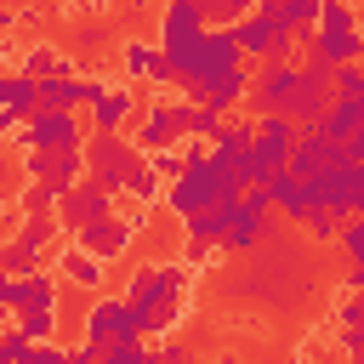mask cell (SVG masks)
<instances>
[{"mask_svg":"<svg viewBox=\"0 0 364 364\" xmlns=\"http://www.w3.org/2000/svg\"><path fill=\"white\" fill-rule=\"evenodd\" d=\"M347 159H353V165H364V125H358V136L347 142Z\"/></svg>","mask_w":364,"mask_h":364,"instance_id":"bcb514c9","label":"cell"},{"mask_svg":"<svg viewBox=\"0 0 364 364\" xmlns=\"http://www.w3.org/2000/svg\"><path fill=\"white\" fill-rule=\"evenodd\" d=\"M188 136V97L182 102H154L148 114H142V125H136V148L142 154H165V148H176Z\"/></svg>","mask_w":364,"mask_h":364,"instance_id":"4fadbf2b","label":"cell"},{"mask_svg":"<svg viewBox=\"0 0 364 364\" xmlns=\"http://www.w3.org/2000/svg\"><path fill=\"white\" fill-rule=\"evenodd\" d=\"M296 80H301V63H262L256 68V85H250V114L256 119H267V114H284V102H290V91H296Z\"/></svg>","mask_w":364,"mask_h":364,"instance_id":"7c38bea8","label":"cell"},{"mask_svg":"<svg viewBox=\"0 0 364 364\" xmlns=\"http://www.w3.org/2000/svg\"><path fill=\"white\" fill-rule=\"evenodd\" d=\"M0 313H6V307H0ZM0 330H6V318H0Z\"/></svg>","mask_w":364,"mask_h":364,"instance_id":"11a10c76","label":"cell"},{"mask_svg":"<svg viewBox=\"0 0 364 364\" xmlns=\"http://www.w3.org/2000/svg\"><path fill=\"white\" fill-rule=\"evenodd\" d=\"M182 296H188V267L182 262H142L125 279V301L142 324V336H171L182 318Z\"/></svg>","mask_w":364,"mask_h":364,"instance_id":"6da1fadb","label":"cell"},{"mask_svg":"<svg viewBox=\"0 0 364 364\" xmlns=\"http://www.w3.org/2000/svg\"><path fill=\"white\" fill-rule=\"evenodd\" d=\"M301 228H307V239H318V245H324V239H341V216L324 210V205H313V216H307Z\"/></svg>","mask_w":364,"mask_h":364,"instance_id":"e575fe53","label":"cell"},{"mask_svg":"<svg viewBox=\"0 0 364 364\" xmlns=\"http://www.w3.org/2000/svg\"><path fill=\"white\" fill-rule=\"evenodd\" d=\"M347 222H353V228H358V233H364V210H358V216H347Z\"/></svg>","mask_w":364,"mask_h":364,"instance_id":"f907efd6","label":"cell"},{"mask_svg":"<svg viewBox=\"0 0 364 364\" xmlns=\"http://www.w3.org/2000/svg\"><path fill=\"white\" fill-rule=\"evenodd\" d=\"M23 358H28V336L17 324H6L0 330V364H23Z\"/></svg>","mask_w":364,"mask_h":364,"instance_id":"ab89813d","label":"cell"},{"mask_svg":"<svg viewBox=\"0 0 364 364\" xmlns=\"http://www.w3.org/2000/svg\"><path fill=\"white\" fill-rule=\"evenodd\" d=\"M63 296H57V279L40 267V273H28V279H17V313L23 307H57Z\"/></svg>","mask_w":364,"mask_h":364,"instance_id":"d4e9b609","label":"cell"},{"mask_svg":"<svg viewBox=\"0 0 364 364\" xmlns=\"http://www.w3.org/2000/svg\"><path fill=\"white\" fill-rule=\"evenodd\" d=\"M205 11L193 6V0H165V11H159V51H165V63H182L199 40H205Z\"/></svg>","mask_w":364,"mask_h":364,"instance_id":"9c48e42d","label":"cell"},{"mask_svg":"<svg viewBox=\"0 0 364 364\" xmlns=\"http://www.w3.org/2000/svg\"><path fill=\"white\" fill-rule=\"evenodd\" d=\"M23 74H28V80H57V74H74V63H68L63 51H51V46H34V51L23 57Z\"/></svg>","mask_w":364,"mask_h":364,"instance_id":"4316f807","label":"cell"},{"mask_svg":"<svg viewBox=\"0 0 364 364\" xmlns=\"http://www.w3.org/2000/svg\"><path fill=\"white\" fill-rule=\"evenodd\" d=\"M233 34H239V51L256 57V63H290V51H296V34L279 28V23H267L262 11H250L245 23H233Z\"/></svg>","mask_w":364,"mask_h":364,"instance_id":"8fae6325","label":"cell"},{"mask_svg":"<svg viewBox=\"0 0 364 364\" xmlns=\"http://www.w3.org/2000/svg\"><path fill=\"white\" fill-rule=\"evenodd\" d=\"M239 63H245L239 34H233V28H205V40H199L182 63H171V74H176V85L193 97L199 85H210L216 74H228V68H239Z\"/></svg>","mask_w":364,"mask_h":364,"instance_id":"277c9868","label":"cell"},{"mask_svg":"<svg viewBox=\"0 0 364 364\" xmlns=\"http://www.w3.org/2000/svg\"><path fill=\"white\" fill-rule=\"evenodd\" d=\"M358 80H364V63H358Z\"/></svg>","mask_w":364,"mask_h":364,"instance_id":"db71d44e","label":"cell"},{"mask_svg":"<svg viewBox=\"0 0 364 364\" xmlns=\"http://www.w3.org/2000/svg\"><path fill=\"white\" fill-rule=\"evenodd\" d=\"M102 85H108V80H80V74L40 80V108H63V114H74V108H91V102L102 97Z\"/></svg>","mask_w":364,"mask_h":364,"instance_id":"2e32d148","label":"cell"},{"mask_svg":"<svg viewBox=\"0 0 364 364\" xmlns=\"http://www.w3.org/2000/svg\"><path fill=\"white\" fill-rule=\"evenodd\" d=\"M57 233H63V228H57V216H23L11 239H17L23 250H34V256H40V250H46V245H51Z\"/></svg>","mask_w":364,"mask_h":364,"instance_id":"f1b7e54d","label":"cell"},{"mask_svg":"<svg viewBox=\"0 0 364 364\" xmlns=\"http://www.w3.org/2000/svg\"><path fill=\"white\" fill-rule=\"evenodd\" d=\"M148 165H154V176L171 188V182L182 176V165H188V148H165V154H148Z\"/></svg>","mask_w":364,"mask_h":364,"instance_id":"836d02e7","label":"cell"},{"mask_svg":"<svg viewBox=\"0 0 364 364\" xmlns=\"http://www.w3.org/2000/svg\"><path fill=\"white\" fill-rule=\"evenodd\" d=\"M23 364H68V347L51 336V341H28V358Z\"/></svg>","mask_w":364,"mask_h":364,"instance_id":"60d3db41","label":"cell"},{"mask_svg":"<svg viewBox=\"0 0 364 364\" xmlns=\"http://www.w3.org/2000/svg\"><path fill=\"white\" fill-rule=\"evenodd\" d=\"M307 57H318V63H330V68L364 63V28H358V11H353L347 0H324L318 28L307 34Z\"/></svg>","mask_w":364,"mask_h":364,"instance_id":"3957f363","label":"cell"},{"mask_svg":"<svg viewBox=\"0 0 364 364\" xmlns=\"http://www.w3.org/2000/svg\"><path fill=\"white\" fill-rule=\"evenodd\" d=\"M114 46V28L102 23V17H91V23H80L74 28V51H80V63H91L97 51H108Z\"/></svg>","mask_w":364,"mask_h":364,"instance_id":"f546056e","label":"cell"},{"mask_svg":"<svg viewBox=\"0 0 364 364\" xmlns=\"http://www.w3.org/2000/svg\"><path fill=\"white\" fill-rule=\"evenodd\" d=\"M85 341L97 353H108L114 341H148V336H142V324H136L125 296H91L85 301Z\"/></svg>","mask_w":364,"mask_h":364,"instance_id":"8992f818","label":"cell"},{"mask_svg":"<svg viewBox=\"0 0 364 364\" xmlns=\"http://www.w3.org/2000/svg\"><path fill=\"white\" fill-rule=\"evenodd\" d=\"M17 23H23V6H6L0 11V28H17Z\"/></svg>","mask_w":364,"mask_h":364,"instance_id":"7dc6e473","label":"cell"},{"mask_svg":"<svg viewBox=\"0 0 364 364\" xmlns=\"http://www.w3.org/2000/svg\"><path fill=\"white\" fill-rule=\"evenodd\" d=\"M318 11H324V0H290V34H313Z\"/></svg>","mask_w":364,"mask_h":364,"instance_id":"d590c367","label":"cell"},{"mask_svg":"<svg viewBox=\"0 0 364 364\" xmlns=\"http://www.w3.org/2000/svg\"><path fill=\"white\" fill-rule=\"evenodd\" d=\"M23 176L63 199L68 188L85 182V148H34V154H23Z\"/></svg>","mask_w":364,"mask_h":364,"instance_id":"52a82bcc","label":"cell"},{"mask_svg":"<svg viewBox=\"0 0 364 364\" xmlns=\"http://www.w3.org/2000/svg\"><path fill=\"white\" fill-rule=\"evenodd\" d=\"M193 6H205V0H193Z\"/></svg>","mask_w":364,"mask_h":364,"instance_id":"9f6ffc18","label":"cell"},{"mask_svg":"<svg viewBox=\"0 0 364 364\" xmlns=\"http://www.w3.org/2000/svg\"><path fill=\"white\" fill-rule=\"evenodd\" d=\"M347 6H353V11H358V6H364V0H347Z\"/></svg>","mask_w":364,"mask_h":364,"instance_id":"f5cc1de1","label":"cell"},{"mask_svg":"<svg viewBox=\"0 0 364 364\" xmlns=\"http://www.w3.org/2000/svg\"><path fill=\"white\" fill-rule=\"evenodd\" d=\"M17 131H23V114H11V108H0V142H6V136H17Z\"/></svg>","mask_w":364,"mask_h":364,"instance_id":"f6af8a7d","label":"cell"},{"mask_svg":"<svg viewBox=\"0 0 364 364\" xmlns=\"http://www.w3.org/2000/svg\"><path fill=\"white\" fill-rule=\"evenodd\" d=\"M233 205L239 199H222V205H210L199 216H182V239L188 245H222L228 239V222H233Z\"/></svg>","mask_w":364,"mask_h":364,"instance_id":"44dd1931","label":"cell"},{"mask_svg":"<svg viewBox=\"0 0 364 364\" xmlns=\"http://www.w3.org/2000/svg\"><path fill=\"white\" fill-rule=\"evenodd\" d=\"M0 108H11V114L28 119V114L40 108V80H28L23 68H17V74H0Z\"/></svg>","mask_w":364,"mask_h":364,"instance_id":"603a6c76","label":"cell"},{"mask_svg":"<svg viewBox=\"0 0 364 364\" xmlns=\"http://www.w3.org/2000/svg\"><path fill=\"white\" fill-rule=\"evenodd\" d=\"M102 216H114V193H102V188H91V182H80V188H68L63 199H57V228L63 233H85V228H97Z\"/></svg>","mask_w":364,"mask_h":364,"instance_id":"5bb4252c","label":"cell"},{"mask_svg":"<svg viewBox=\"0 0 364 364\" xmlns=\"http://www.w3.org/2000/svg\"><path fill=\"white\" fill-rule=\"evenodd\" d=\"M148 364H171V353H165V347H159V353H154V358H148Z\"/></svg>","mask_w":364,"mask_h":364,"instance_id":"681fc988","label":"cell"},{"mask_svg":"<svg viewBox=\"0 0 364 364\" xmlns=\"http://www.w3.org/2000/svg\"><path fill=\"white\" fill-rule=\"evenodd\" d=\"M11 142H17L23 154H34V148H85V131H80V114H63V108H34Z\"/></svg>","mask_w":364,"mask_h":364,"instance_id":"ba28073f","label":"cell"},{"mask_svg":"<svg viewBox=\"0 0 364 364\" xmlns=\"http://www.w3.org/2000/svg\"><path fill=\"white\" fill-rule=\"evenodd\" d=\"M23 216H57V193H46L40 182L23 188Z\"/></svg>","mask_w":364,"mask_h":364,"instance_id":"f35d334b","label":"cell"},{"mask_svg":"<svg viewBox=\"0 0 364 364\" xmlns=\"http://www.w3.org/2000/svg\"><path fill=\"white\" fill-rule=\"evenodd\" d=\"M131 114H136V91L108 80V85H102V97L91 102V131H97V136H114V131H119Z\"/></svg>","mask_w":364,"mask_h":364,"instance_id":"ac0fdd59","label":"cell"},{"mask_svg":"<svg viewBox=\"0 0 364 364\" xmlns=\"http://www.w3.org/2000/svg\"><path fill=\"white\" fill-rule=\"evenodd\" d=\"M142 165H148L142 148L125 142L119 131H114V136H91V148H85V182L102 188V193H125V182H131Z\"/></svg>","mask_w":364,"mask_h":364,"instance_id":"5b68a950","label":"cell"},{"mask_svg":"<svg viewBox=\"0 0 364 364\" xmlns=\"http://www.w3.org/2000/svg\"><path fill=\"white\" fill-rule=\"evenodd\" d=\"M165 63V51L159 46H142V40H119V68L131 74V80H154V68Z\"/></svg>","mask_w":364,"mask_h":364,"instance_id":"cb8c5ba5","label":"cell"},{"mask_svg":"<svg viewBox=\"0 0 364 364\" xmlns=\"http://www.w3.org/2000/svg\"><path fill=\"white\" fill-rule=\"evenodd\" d=\"M148 358H154L148 341H114V347L102 353V364H148Z\"/></svg>","mask_w":364,"mask_h":364,"instance_id":"8d00e7d4","label":"cell"},{"mask_svg":"<svg viewBox=\"0 0 364 364\" xmlns=\"http://www.w3.org/2000/svg\"><path fill=\"white\" fill-rule=\"evenodd\" d=\"M347 364H364V353H347Z\"/></svg>","mask_w":364,"mask_h":364,"instance_id":"816d5d0a","label":"cell"},{"mask_svg":"<svg viewBox=\"0 0 364 364\" xmlns=\"http://www.w3.org/2000/svg\"><path fill=\"white\" fill-rule=\"evenodd\" d=\"M358 125H364V97H336L330 114H324V136L347 148V142L358 136Z\"/></svg>","mask_w":364,"mask_h":364,"instance_id":"7402d4cb","label":"cell"},{"mask_svg":"<svg viewBox=\"0 0 364 364\" xmlns=\"http://www.w3.org/2000/svg\"><path fill=\"white\" fill-rule=\"evenodd\" d=\"M256 11L267 23H279V28H290V0H256Z\"/></svg>","mask_w":364,"mask_h":364,"instance_id":"7bdbcfd3","label":"cell"},{"mask_svg":"<svg viewBox=\"0 0 364 364\" xmlns=\"http://www.w3.org/2000/svg\"><path fill=\"white\" fill-rule=\"evenodd\" d=\"M347 159V148L341 142H330L324 136V125H307V131H296V142H290V176H301V182H318L330 165H341Z\"/></svg>","mask_w":364,"mask_h":364,"instance_id":"30bf717a","label":"cell"},{"mask_svg":"<svg viewBox=\"0 0 364 364\" xmlns=\"http://www.w3.org/2000/svg\"><path fill=\"white\" fill-rule=\"evenodd\" d=\"M347 290H353V296H364V267H353V273H347Z\"/></svg>","mask_w":364,"mask_h":364,"instance_id":"c3c4849f","label":"cell"},{"mask_svg":"<svg viewBox=\"0 0 364 364\" xmlns=\"http://www.w3.org/2000/svg\"><path fill=\"white\" fill-rule=\"evenodd\" d=\"M159 188H165V182L154 176V165H142V171H136V176L125 182V193H131L136 205H148V199H159Z\"/></svg>","mask_w":364,"mask_h":364,"instance_id":"74e56055","label":"cell"},{"mask_svg":"<svg viewBox=\"0 0 364 364\" xmlns=\"http://www.w3.org/2000/svg\"><path fill=\"white\" fill-rule=\"evenodd\" d=\"M222 125H228V114H216V108H205V102H188V136L216 142V136H222Z\"/></svg>","mask_w":364,"mask_h":364,"instance_id":"d6a6232c","label":"cell"},{"mask_svg":"<svg viewBox=\"0 0 364 364\" xmlns=\"http://www.w3.org/2000/svg\"><path fill=\"white\" fill-rule=\"evenodd\" d=\"M199 11H205L210 28H233V23H245V17L256 11V0H205Z\"/></svg>","mask_w":364,"mask_h":364,"instance_id":"1f68e13d","label":"cell"},{"mask_svg":"<svg viewBox=\"0 0 364 364\" xmlns=\"http://www.w3.org/2000/svg\"><path fill=\"white\" fill-rule=\"evenodd\" d=\"M250 142H256V119H228L222 125V136L210 142L216 154H228V159H245L250 154Z\"/></svg>","mask_w":364,"mask_h":364,"instance_id":"83f0119b","label":"cell"},{"mask_svg":"<svg viewBox=\"0 0 364 364\" xmlns=\"http://www.w3.org/2000/svg\"><path fill=\"white\" fill-rule=\"evenodd\" d=\"M267 188H273V210H279L284 222H296V228H301V222L313 216V205H318V199H313V188H307L301 176H290V171H273V176H267Z\"/></svg>","mask_w":364,"mask_h":364,"instance_id":"d6986e66","label":"cell"},{"mask_svg":"<svg viewBox=\"0 0 364 364\" xmlns=\"http://www.w3.org/2000/svg\"><path fill=\"white\" fill-rule=\"evenodd\" d=\"M17 6H23V0H17Z\"/></svg>","mask_w":364,"mask_h":364,"instance_id":"6f0895ef","label":"cell"},{"mask_svg":"<svg viewBox=\"0 0 364 364\" xmlns=\"http://www.w3.org/2000/svg\"><path fill=\"white\" fill-rule=\"evenodd\" d=\"M68 364H102V353L91 341H80V347H68Z\"/></svg>","mask_w":364,"mask_h":364,"instance_id":"ee69618b","label":"cell"},{"mask_svg":"<svg viewBox=\"0 0 364 364\" xmlns=\"http://www.w3.org/2000/svg\"><path fill=\"white\" fill-rule=\"evenodd\" d=\"M341 250H347V262H353V267H364V233H358L353 222H341Z\"/></svg>","mask_w":364,"mask_h":364,"instance_id":"b9f144b4","label":"cell"},{"mask_svg":"<svg viewBox=\"0 0 364 364\" xmlns=\"http://www.w3.org/2000/svg\"><path fill=\"white\" fill-rule=\"evenodd\" d=\"M136 233H142V210H136V216H102V222H97V228H85L74 245H85L91 256L114 262V256H125V250H131V239H136Z\"/></svg>","mask_w":364,"mask_h":364,"instance_id":"9a60e30c","label":"cell"},{"mask_svg":"<svg viewBox=\"0 0 364 364\" xmlns=\"http://www.w3.org/2000/svg\"><path fill=\"white\" fill-rule=\"evenodd\" d=\"M222 199H239V188L210 165V148H188V165H182V176L165 188V205H171L176 216H199V210H210V205H222Z\"/></svg>","mask_w":364,"mask_h":364,"instance_id":"7a4b0ae2","label":"cell"},{"mask_svg":"<svg viewBox=\"0 0 364 364\" xmlns=\"http://www.w3.org/2000/svg\"><path fill=\"white\" fill-rule=\"evenodd\" d=\"M11 324H17L28 341H51V336H57V307H23Z\"/></svg>","mask_w":364,"mask_h":364,"instance_id":"4dcf8cb0","label":"cell"},{"mask_svg":"<svg viewBox=\"0 0 364 364\" xmlns=\"http://www.w3.org/2000/svg\"><path fill=\"white\" fill-rule=\"evenodd\" d=\"M250 85H256V68L250 63H239V68H228V74H216L210 85H199L188 102H205V108H216V114H228L233 102H245L250 97Z\"/></svg>","mask_w":364,"mask_h":364,"instance_id":"e0dca14e","label":"cell"},{"mask_svg":"<svg viewBox=\"0 0 364 364\" xmlns=\"http://www.w3.org/2000/svg\"><path fill=\"white\" fill-rule=\"evenodd\" d=\"M336 324H341V347L347 353H364V296H347L336 307Z\"/></svg>","mask_w":364,"mask_h":364,"instance_id":"484cf974","label":"cell"},{"mask_svg":"<svg viewBox=\"0 0 364 364\" xmlns=\"http://www.w3.org/2000/svg\"><path fill=\"white\" fill-rule=\"evenodd\" d=\"M57 273H63L74 290H91V296H97V290H102V279H108V262H102V256H91L85 245H68V250L57 256Z\"/></svg>","mask_w":364,"mask_h":364,"instance_id":"ffe728a7","label":"cell"}]
</instances>
